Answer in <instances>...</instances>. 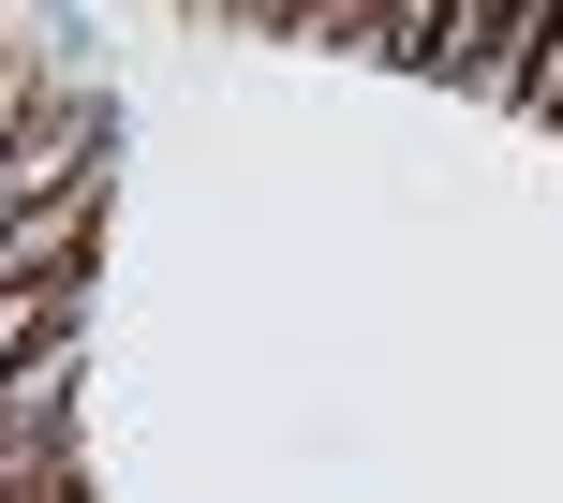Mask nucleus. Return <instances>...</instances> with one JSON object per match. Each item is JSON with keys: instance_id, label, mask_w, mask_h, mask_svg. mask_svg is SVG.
<instances>
[{"instance_id": "obj_1", "label": "nucleus", "mask_w": 563, "mask_h": 503, "mask_svg": "<svg viewBox=\"0 0 563 503\" xmlns=\"http://www.w3.org/2000/svg\"><path fill=\"white\" fill-rule=\"evenodd\" d=\"M505 104H534V119H563V0H534V15H519V45H505Z\"/></svg>"}]
</instances>
